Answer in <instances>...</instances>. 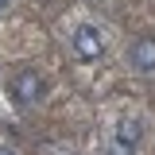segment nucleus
<instances>
[{
  "label": "nucleus",
  "mask_w": 155,
  "mask_h": 155,
  "mask_svg": "<svg viewBox=\"0 0 155 155\" xmlns=\"http://www.w3.org/2000/svg\"><path fill=\"white\" fill-rule=\"evenodd\" d=\"M8 93H12L16 105H35L39 97L47 93V78L35 74V70H19V74L12 78V85H8Z\"/></svg>",
  "instance_id": "f257e3e1"
},
{
  "label": "nucleus",
  "mask_w": 155,
  "mask_h": 155,
  "mask_svg": "<svg viewBox=\"0 0 155 155\" xmlns=\"http://www.w3.org/2000/svg\"><path fill=\"white\" fill-rule=\"evenodd\" d=\"M140 140H143V124L132 120V116H124V120H120V128H116V136H113L109 155H136Z\"/></svg>",
  "instance_id": "f03ea898"
},
{
  "label": "nucleus",
  "mask_w": 155,
  "mask_h": 155,
  "mask_svg": "<svg viewBox=\"0 0 155 155\" xmlns=\"http://www.w3.org/2000/svg\"><path fill=\"white\" fill-rule=\"evenodd\" d=\"M74 54L81 58V62H97V58H101V35H97V27L78 23V31H74Z\"/></svg>",
  "instance_id": "7ed1b4c3"
},
{
  "label": "nucleus",
  "mask_w": 155,
  "mask_h": 155,
  "mask_svg": "<svg viewBox=\"0 0 155 155\" xmlns=\"http://www.w3.org/2000/svg\"><path fill=\"white\" fill-rule=\"evenodd\" d=\"M132 62L140 66V70H147V74L155 70V39L151 35H140L132 43Z\"/></svg>",
  "instance_id": "20e7f679"
},
{
  "label": "nucleus",
  "mask_w": 155,
  "mask_h": 155,
  "mask_svg": "<svg viewBox=\"0 0 155 155\" xmlns=\"http://www.w3.org/2000/svg\"><path fill=\"white\" fill-rule=\"evenodd\" d=\"M0 155H16V151H8V147H0Z\"/></svg>",
  "instance_id": "39448f33"
},
{
  "label": "nucleus",
  "mask_w": 155,
  "mask_h": 155,
  "mask_svg": "<svg viewBox=\"0 0 155 155\" xmlns=\"http://www.w3.org/2000/svg\"><path fill=\"white\" fill-rule=\"evenodd\" d=\"M4 8H8V0H0V12H4Z\"/></svg>",
  "instance_id": "423d86ee"
}]
</instances>
